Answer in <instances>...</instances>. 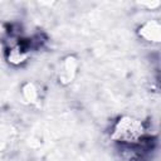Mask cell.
Masks as SVG:
<instances>
[{
	"mask_svg": "<svg viewBox=\"0 0 161 161\" xmlns=\"http://www.w3.org/2000/svg\"><path fill=\"white\" fill-rule=\"evenodd\" d=\"M145 136L143 123L133 117L125 116L119 118L112 131V138L123 145H136Z\"/></svg>",
	"mask_w": 161,
	"mask_h": 161,
	"instance_id": "cell-1",
	"label": "cell"
},
{
	"mask_svg": "<svg viewBox=\"0 0 161 161\" xmlns=\"http://www.w3.org/2000/svg\"><path fill=\"white\" fill-rule=\"evenodd\" d=\"M141 36L143 39H146L147 42H160V25L156 21H151V23H146L140 31Z\"/></svg>",
	"mask_w": 161,
	"mask_h": 161,
	"instance_id": "cell-2",
	"label": "cell"
}]
</instances>
